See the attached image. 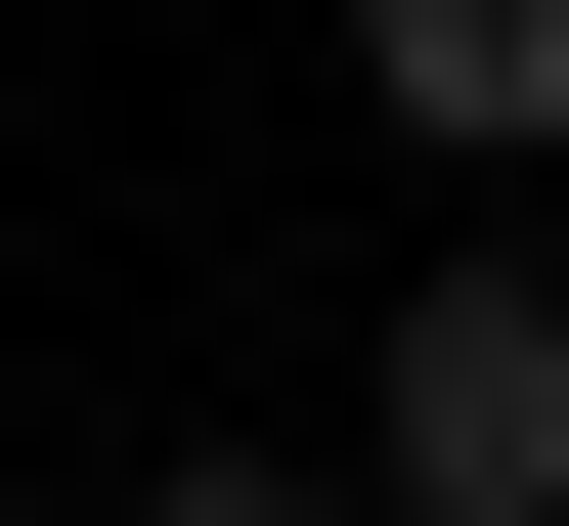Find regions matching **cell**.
<instances>
[{
  "label": "cell",
  "mask_w": 569,
  "mask_h": 526,
  "mask_svg": "<svg viewBox=\"0 0 569 526\" xmlns=\"http://www.w3.org/2000/svg\"><path fill=\"white\" fill-rule=\"evenodd\" d=\"M351 526H569V264H395V483Z\"/></svg>",
  "instance_id": "obj_1"
},
{
  "label": "cell",
  "mask_w": 569,
  "mask_h": 526,
  "mask_svg": "<svg viewBox=\"0 0 569 526\" xmlns=\"http://www.w3.org/2000/svg\"><path fill=\"white\" fill-rule=\"evenodd\" d=\"M351 88H395V132H438V176H526V132H569V0H395V44H351Z\"/></svg>",
  "instance_id": "obj_2"
},
{
  "label": "cell",
  "mask_w": 569,
  "mask_h": 526,
  "mask_svg": "<svg viewBox=\"0 0 569 526\" xmlns=\"http://www.w3.org/2000/svg\"><path fill=\"white\" fill-rule=\"evenodd\" d=\"M132 526H351V483H263V439H219V483H132Z\"/></svg>",
  "instance_id": "obj_3"
}]
</instances>
